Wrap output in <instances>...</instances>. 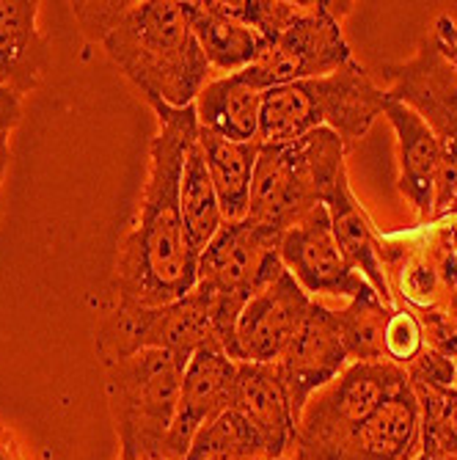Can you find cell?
<instances>
[{"label": "cell", "instance_id": "cell-1", "mask_svg": "<svg viewBox=\"0 0 457 460\" xmlns=\"http://www.w3.org/2000/svg\"><path fill=\"white\" fill-rule=\"evenodd\" d=\"M160 130L149 144V174L133 226L119 240L113 289L119 304L165 306L185 298L198 281L182 210L180 177L190 141L198 136L196 105L171 108L149 102Z\"/></svg>", "mask_w": 457, "mask_h": 460}, {"label": "cell", "instance_id": "cell-2", "mask_svg": "<svg viewBox=\"0 0 457 460\" xmlns=\"http://www.w3.org/2000/svg\"><path fill=\"white\" fill-rule=\"evenodd\" d=\"M89 41L105 48L146 102L188 108L210 83L207 64L188 20V4L174 0H97L72 4Z\"/></svg>", "mask_w": 457, "mask_h": 460}, {"label": "cell", "instance_id": "cell-3", "mask_svg": "<svg viewBox=\"0 0 457 460\" xmlns=\"http://www.w3.org/2000/svg\"><path fill=\"white\" fill-rule=\"evenodd\" d=\"M345 141L328 128L289 144H262L248 221L276 234L293 229L314 207L325 204L347 174Z\"/></svg>", "mask_w": 457, "mask_h": 460}, {"label": "cell", "instance_id": "cell-4", "mask_svg": "<svg viewBox=\"0 0 457 460\" xmlns=\"http://www.w3.org/2000/svg\"><path fill=\"white\" fill-rule=\"evenodd\" d=\"M185 358L141 350L105 367V397L119 438V460H165Z\"/></svg>", "mask_w": 457, "mask_h": 460}, {"label": "cell", "instance_id": "cell-5", "mask_svg": "<svg viewBox=\"0 0 457 460\" xmlns=\"http://www.w3.org/2000/svg\"><path fill=\"white\" fill-rule=\"evenodd\" d=\"M281 237L284 234L245 218L237 224H224L198 254L196 289L207 304L215 337L226 356L245 304L286 270L278 251Z\"/></svg>", "mask_w": 457, "mask_h": 460}, {"label": "cell", "instance_id": "cell-6", "mask_svg": "<svg viewBox=\"0 0 457 460\" xmlns=\"http://www.w3.org/2000/svg\"><path fill=\"white\" fill-rule=\"evenodd\" d=\"M408 384V372L389 361H353L303 408L293 460H337L353 430L383 400Z\"/></svg>", "mask_w": 457, "mask_h": 460}, {"label": "cell", "instance_id": "cell-7", "mask_svg": "<svg viewBox=\"0 0 457 460\" xmlns=\"http://www.w3.org/2000/svg\"><path fill=\"white\" fill-rule=\"evenodd\" d=\"M207 345L221 348L201 292L193 287L185 298L165 306L119 304L94 328V350L102 367L130 358L141 350H165L185 361Z\"/></svg>", "mask_w": 457, "mask_h": 460}, {"label": "cell", "instance_id": "cell-8", "mask_svg": "<svg viewBox=\"0 0 457 460\" xmlns=\"http://www.w3.org/2000/svg\"><path fill=\"white\" fill-rule=\"evenodd\" d=\"M353 4L312 0L303 4L301 17L268 41L262 56L245 69V77L257 89L268 92L286 83H301L334 75L353 61L350 45L342 33V20Z\"/></svg>", "mask_w": 457, "mask_h": 460}, {"label": "cell", "instance_id": "cell-9", "mask_svg": "<svg viewBox=\"0 0 457 460\" xmlns=\"http://www.w3.org/2000/svg\"><path fill=\"white\" fill-rule=\"evenodd\" d=\"M389 102H400L419 113L441 146H457V69L444 56L435 36L422 39L408 61L381 64Z\"/></svg>", "mask_w": 457, "mask_h": 460}, {"label": "cell", "instance_id": "cell-10", "mask_svg": "<svg viewBox=\"0 0 457 460\" xmlns=\"http://www.w3.org/2000/svg\"><path fill=\"white\" fill-rule=\"evenodd\" d=\"M312 306L314 298L293 279V273L284 270L245 304L234 328L229 358L237 364H276L303 328Z\"/></svg>", "mask_w": 457, "mask_h": 460}, {"label": "cell", "instance_id": "cell-11", "mask_svg": "<svg viewBox=\"0 0 457 460\" xmlns=\"http://www.w3.org/2000/svg\"><path fill=\"white\" fill-rule=\"evenodd\" d=\"M278 251L284 268L293 273V279L312 298H356L364 289H369L366 279L350 265L345 251L339 248L325 204L314 207L306 218H301L293 229H286Z\"/></svg>", "mask_w": 457, "mask_h": 460}, {"label": "cell", "instance_id": "cell-12", "mask_svg": "<svg viewBox=\"0 0 457 460\" xmlns=\"http://www.w3.org/2000/svg\"><path fill=\"white\" fill-rule=\"evenodd\" d=\"M347 364H350V356L342 340V331L337 325L334 309L314 301L303 328L295 333V340L286 345V350L276 361V369L286 386V394H289V402H293L298 422H301L306 402L322 386L334 381L337 375H342Z\"/></svg>", "mask_w": 457, "mask_h": 460}, {"label": "cell", "instance_id": "cell-13", "mask_svg": "<svg viewBox=\"0 0 457 460\" xmlns=\"http://www.w3.org/2000/svg\"><path fill=\"white\" fill-rule=\"evenodd\" d=\"M234 378L237 361H232L224 348L207 345L190 356L182 372L177 416L165 441V460H182L196 433L232 408Z\"/></svg>", "mask_w": 457, "mask_h": 460}, {"label": "cell", "instance_id": "cell-14", "mask_svg": "<svg viewBox=\"0 0 457 460\" xmlns=\"http://www.w3.org/2000/svg\"><path fill=\"white\" fill-rule=\"evenodd\" d=\"M309 92L320 128L334 130L347 149L369 133L372 121L389 105L386 89L356 58L334 75L309 80Z\"/></svg>", "mask_w": 457, "mask_h": 460}, {"label": "cell", "instance_id": "cell-15", "mask_svg": "<svg viewBox=\"0 0 457 460\" xmlns=\"http://www.w3.org/2000/svg\"><path fill=\"white\" fill-rule=\"evenodd\" d=\"M419 449L422 408L408 381L353 430L337 460H413Z\"/></svg>", "mask_w": 457, "mask_h": 460}, {"label": "cell", "instance_id": "cell-16", "mask_svg": "<svg viewBox=\"0 0 457 460\" xmlns=\"http://www.w3.org/2000/svg\"><path fill=\"white\" fill-rule=\"evenodd\" d=\"M232 408L257 428L273 460L289 457L298 433V416L276 364H237Z\"/></svg>", "mask_w": 457, "mask_h": 460}, {"label": "cell", "instance_id": "cell-17", "mask_svg": "<svg viewBox=\"0 0 457 460\" xmlns=\"http://www.w3.org/2000/svg\"><path fill=\"white\" fill-rule=\"evenodd\" d=\"M383 116L397 136V160H400V193L417 210L419 224L433 221L435 216V182L441 169V141L422 121L419 113L400 102H389Z\"/></svg>", "mask_w": 457, "mask_h": 460}, {"label": "cell", "instance_id": "cell-18", "mask_svg": "<svg viewBox=\"0 0 457 460\" xmlns=\"http://www.w3.org/2000/svg\"><path fill=\"white\" fill-rule=\"evenodd\" d=\"M50 69V48L39 31V4L0 0V92L17 97L41 86Z\"/></svg>", "mask_w": 457, "mask_h": 460}, {"label": "cell", "instance_id": "cell-19", "mask_svg": "<svg viewBox=\"0 0 457 460\" xmlns=\"http://www.w3.org/2000/svg\"><path fill=\"white\" fill-rule=\"evenodd\" d=\"M325 207H328L337 243L345 251L350 265L366 279V284L378 292V298L386 306H394L391 284H389L386 262H383V243H381L375 226H372L366 210L358 204V199L347 182V174L337 182V188L328 196Z\"/></svg>", "mask_w": 457, "mask_h": 460}, {"label": "cell", "instance_id": "cell-20", "mask_svg": "<svg viewBox=\"0 0 457 460\" xmlns=\"http://www.w3.org/2000/svg\"><path fill=\"white\" fill-rule=\"evenodd\" d=\"M265 92L257 89L245 72L210 80L196 97L198 128L226 141H259V113Z\"/></svg>", "mask_w": 457, "mask_h": 460}, {"label": "cell", "instance_id": "cell-21", "mask_svg": "<svg viewBox=\"0 0 457 460\" xmlns=\"http://www.w3.org/2000/svg\"><path fill=\"white\" fill-rule=\"evenodd\" d=\"M188 20L210 69L226 75L245 72L265 50V39L226 14L221 0H193L188 4Z\"/></svg>", "mask_w": 457, "mask_h": 460}, {"label": "cell", "instance_id": "cell-22", "mask_svg": "<svg viewBox=\"0 0 457 460\" xmlns=\"http://www.w3.org/2000/svg\"><path fill=\"white\" fill-rule=\"evenodd\" d=\"M198 144L207 160L224 224H237L251 210V185L262 141H226L210 130L198 128Z\"/></svg>", "mask_w": 457, "mask_h": 460}, {"label": "cell", "instance_id": "cell-23", "mask_svg": "<svg viewBox=\"0 0 457 460\" xmlns=\"http://www.w3.org/2000/svg\"><path fill=\"white\" fill-rule=\"evenodd\" d=\"M180 210H182L188 240L196 254H201L207 243H210L224 226V216H221L210 172H207V160H204L198 136L190 141L185 152L182 177H180Z\"/></svg>", "mask_w": 457, "mask_h": 460}, {"label": "cell", "instance_id": "cell-24", "mask_svg": "<svg viewBox=\"0 0 457 460\" xmlns=\"http://www.w3.org/2000/svg\"><path fill=\"white\" fill-rule=\"evenodd\" d=\"M182 460H273L265 438L237 408H226L201 428Z\"/></svg>", "mask_w": 457, "mask_h": 460}, {"label": "cell", "instance_id": "cell-25", "mask_svg": "<svg viewBox=\"0 0 457 460\" xmlns=\"http://www.w3.org/2000/svg\"><path fill=\"white\" fill-rule=\"evenodd\" d=\"M394 306H386L375 289H364L361 296L350 298V304L337 314V325L342 331V340L353 361H386L383 353V333L386 320Z\"/></svg>", "mask_w": 457, "mask_h": 460}, {"label": "cell", "instance_id": "cell-26", "mask_svg": "<svg viewBox=\"0 0 457 460\" xmlns=\"http://www.w3.org/2000/svg\"><path fill=\"white\" fill-rule=\"evenodd\" d=\"M224 9L234 20L257 31L268 45L301 17L303 4H295V0H234V4H224Z\"/></svg>", "mask_w": 457, "mask_h": 460}, {"label": "cell", "instance_id": "cell-27", "mask_svg": "<svg viewBox=\"0 0 457 460\" xmlns=\"http://www.w3.org/2000/svg\"><path fill=\"white\" fill-rule=\"evenodd\" d=\"M425 348H427L425 323L410 309H391V314L386 320V333H383L386 361L405 369L422 356Z\"/></svg>", "mask_w": 457, "mask_h": 460}, {"label": "cell", "instance_id": "cell-28", "mask_svg": "<svg viewBox=\"0 0 457 460\" xmlns=\"http://www.w3.org/2000/svg\"><path fill=\"white\" fill-rule=\"evenodd\" d=\"M22 119V97L12 92H0V141H9V133Z\"/></svg>", "mask_w": 457, "mask_h": 460}, {"label": "cell", "instance_id": "cell-29", "mask_svg": "<svg viewBox=\"0 0 457 460\" xmlns=\"http://www.w3.org/2000/svg\"><path fill=\"white\" fill-rule=\"evenodd\" d=\"M435 41L441 45V50H444V56L449 58V64L457 69V25H454V20L452 17H438V25H435Z\"/></svg>", "mask_w": 457, "mask_h": 460}, {"label": "cell", "instance_id": "cell-30", "mask_svg": "<svg viewBox=\"0 0 457 460\" xmlns=\"http://www.w3.org/2000/svg\"><path fill=\"white\" fill-rule=\"evenodd\" d=\"M9 160H12L9 141H0V218H4V182H6V172H9Z\"/></svg>", "mask_w": 457, "mask_h": 460}, {"label": "cell", "instance_id": "cell-31", "mask_svg": "<svg viewBox=\"0 0 457 460\" xmlns=\"http://www.w3.org/2000/svg\"><path fill=\"white\" fill-rule=\"evenodd\" d=\"M0 460H20V457H17V449L9 444L6 433H0Z\"/></svg>", "mask_w": 457, "mask_h": 460}, {"label": "cell", "instance_id": "cell-32", "mask_svg": "<svg viewBox=\"0 0 457 460\" xmlns=\"http://www.w3.org/2000/svg\"><path fill=\"white\" fill-rule=\"evenodd\" d=\"M454 394H457V372H454Z\"/></svg>", "mask_w": 457, "mask_h": 460}, {"label": "cell", "instance_id": "cell-33", "mask_svg": "<svg viewBox=\"0 0 457 460\" xmlns=\"http://www.w3.org/2000/svg\"><path fill=\"white\" fill-rule=\"evenodd\" d=\"M284 460H293V457H284Z\"/></svg>", "mask_w": 457, "mask_h": 460}]
</instances>
